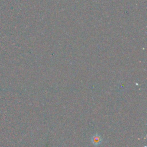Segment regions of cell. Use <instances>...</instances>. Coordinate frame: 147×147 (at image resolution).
I'll return each mask as SVG.
<instances>
[{
    "label": "cell",
    "instance_id": "6da1fadb",
    "mask_svg": "<svg viewBox=\"0 0 147 147\" xmlns=\"http://www.w3.org/2000/svg\"><path fill=\"white\" fill-rule=\"evenodd\" d=\"M93 142H94V143H95V144H98L100 141V139H99V137H98L97 136H95V137H94V138H93Z\"/></svg>",
    "mask_w": 147,
    "mask_h": 147
}]
</instances>
